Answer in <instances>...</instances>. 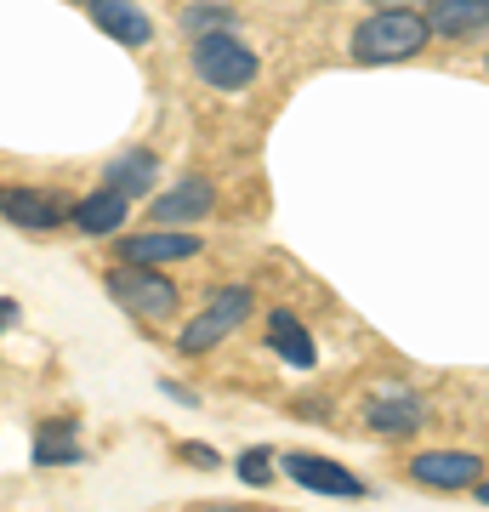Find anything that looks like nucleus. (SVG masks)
Listing matches in <instances>:
<instances>
[{
    "mask_svg": "<svg viewBox=\"0 0 489 512\" xmlns=\"http://www.w3.org/2000/svg\"><path fill=\"white\" fill-rule=\"evenodd\" d=\"M427 46H433V29L421 18V6H370V18H359V29L347 35V57L364 69L410 63Z\"/></svg>",
    "mask_w": 489,
    "mask_h": 512,
    "instance_id": "nucleus-1",
    "label": "nucleus"
},
{
    "mask_svg": "<svg viewBox=\"0 0 489 512\" xmlns=\"http://www.w3.org/2000/svg\"><path fill=\"white\" fill-rule=\"evenodd\" d=\"M188 69H194V80L211 86V92H251L256 80H262V57H256V46L239 40L234 29H217V35H194Z\"/></svg>",
    "mask_w": 489,
    "mask_h": 512,
    "instance_id": "nucleus-2",
    "label": "nucleus"
},
{
    "mask_svg": "<svg viewBox=\"0 0 489 512\" xmlns=\"http://www.w3.org/2000/svg\"><path fill=\"white\" fill-rule=\"evenodd\" d=\"M109 296L131 319H143V325H165V319H177L182 308V285L165 268H143V262H114L109 268Z\"/></svg>",
    "mask_w": 489,
    "mask_h": 512,
    "instance_id": "nucleus-3",
    "label": "nucleus"
},
{
    "mask_svg": "<svg viewBox=\"0 0 489 512\" xmlns=\"http://www.w3.org/2000/svg\"><path fill=\"white\" fill-rule=\"evenodd\" d=\"M256 313V291L251 285H217L205 296V308L177 330V353L200 359V353H217L228 336H239V325Z\"/></svg>",
    "mask_w": 489,
    "mask_h": 512,
    "instance_id": "nucleus-4",
    "label": "nucleus"
},
{
    "mask_svg": "<svg viewBox=\"0 0 489 512\" xmlns=\"http://www.w3.org/2000/svg\"><path fill=\"white\" fill-rule=\"evenodd\" d=\"M273 473H285L290 484H302L313 495H336V501H364V478L347 473L342 461L330 456H313V450H285V456H273Z\"/></svg>",
    "mask_w": 489,
    "mask_h": 512,
    "instance_id": "nucleus-5",
    "label": "nucleus"
},
{
    "mask_svg": "<svg viewBox=\"0 0 489 512\" xmlns=\"http://www.w3.org/2000/svg\"><path fill=\"white\" fill-rule=\"evenodd\" d=\"M0 217L12 228H23V234H57L69 222V194L40 188V183H6L0 188Z\"/></svg>",
    "mask_w": 489,
    "mask_h": 512,
    "instance_id": "nucleus-6",
    "label": "nucleus"
},
{
    "mask_svg": "<svg viewBox=\"0 0 489 512\" xmlns=\"http://www.w3.org/2000/svg\"><path fill=\"white\" fill-rule=\"evenodd\" d=\"M404 478L421 484V490L461 495L484 478V456H472V450H416V456L404 461Z\"/></svg>",
    "mask_w": 489,
    "mask_h": 512,
    "instance_id": "nucleus-7",
    "label": "nucleus"
},
{
    "mask_svg": "<svg viewBox=\"0 0 489 512\" xmlns=\"http://www.w3.org/2000/svg\"><path fill=\"white\" fill-rule=\"evenodd\" d=\"M205 251V239L194 234V228H137V234H126L120 245H114V256L120 262H143V268H171V262H194V256Z\"/></svg>",
    "mask_w": 489,
    "mask_h": 512,
    "instance_id": "nucleus-8",
    "label": "nucleus"
},
{
    "mask_svg": "<svg viewBox=\"0 0 489 512\" xmlns=\"http://www.w3.org/2000/svg\"><path fill=\"white\" fill-rule=\"evenodd\" d=\"M217 211V183L211 177H182L165 194H148V222L154 228H194Z\"/></svg>",
    "mask_w": 489,
    "mask_h": 512,
    "instance_id": "nucleus-9",
    "label": "nucleus"
},
{
    "mask_svg": "<svg viewBox=\"0 0 489 512\" xmlns=\"http://www.w3.org/2000/svg\"><path fill=\"white\" fill-rule=\"evenodd\" d=\"M364 427L381 433V439H410V433L427 427V404L410 387H393V393H381V399L364 404Z\"/></svg>",
    "mask_w": 489,
    "mask_h": 512,
    "instance_id": "nucleus-10",
    "label": "nucleus"
},
{
    "mask_svg": "<svg viewBox=\"0 0 489 512\" xmlns=\"http://www.w3.org/2000/svg\"><path fill=\"white\" fill-rule=\"evenodd\" d=\"M131 217V200L126 194H114V188H91V194H80V200H69V228H80L86 239H109L120 234Z\"/></svg>",
    "mask_w": 489,
    "mask_h": 512,
    "instance_id": "nucleus-11",
    "label": "nucleus"
},
{
    "mask_svg": "<svg viewBox=\"0 0 489 512\" xmlns=\"http://www.w3.org/2000/svg\"><path fill=\"white\" fill-rule=\"evenodd\" d=\"M427 29L433 40H450V46H467L489 29V0H427Z\"/></svg>",
    "mask_w": 489,
    "mask_h": 512,
    "instance_id": "nucleus-12",
    "label": "nucleus"
},
{
    "mask_svg": "<svg viewBox=\"0 0 489 512\" xmlns=\"http://www.w3.org/2000/svg\"><path fill=\"white\" fill-rule=\"evenodd\" d=\"M91 23L103 29L109 40H120V46H131V52H143L148 40H154V18H148L137 0H86Z\"/></svg>",
    "mask_w": 489,
    "mask_h": 512,
    "instance_id": "nucleus-13",
    "label": "nucleus"
},
{
    "mask_svg": "<svg viewBox=\"0 0 489 512\" xmlns=\"http://www.w3.org/2000/svg\"><path fill=\"white\" fill-rule=\"evenodd\" d=\"M154 183H160V154H148V148H126V154H114V160L103 165V188L126 194L131 205L148 200Z\"/></svg>",
    "mask_w": 489,
    "mask_h": 512,
    "instance_id": "nucleus-14",
    "label": "nucleus"
},
{
    "mask_svg": "<svg viewBox=\"0 0 489 512\" xmlns=\"http://www.w3.org/2000/svg\"><path fill=\"white\" fill-rule=\"evenodd\" d=\"M268 348L279 353L290 370H313V365H319V342H313L308 325H302L290 308H273L268 313Z\"/></svg>",
    "mask_w": 489,
    "mask_h": 512,
    "instance_id": "nucleus-15",
    "label": "nucleus"
},
{
    "mask_svg": "<svg viewBox=\"0 0 489 512\" xmlns=\"http://www.w3.org/2000/svg\"><path fill=\"white\" fill-rule=\"evenodd\" d=\"M86 450L74 444V421H40L35 433V467H69L80 461Z\"/></svg>",
    "mask_w": 489,
    "mask_h": 512,
    "instance_id": "nucleus-16",
    "label": "nucleus"
},
{
    "mask_svg": "<svg viewBox=\"0 0 489 512\" xmlns=\"http://www.w3.org/2000/svg\"><path fill=\"white\" fill-rule=\"evenodd\" d=\"M234 6H222V0H188V6H182V35L194 40V35H217V29H234Z\"/></svg>",
    "mask_w": 489,
    "mask_h": 512,
    "instance_id": "nucleus-17",
    "label": "nucleus"
},
{
    "mask_svg": "<svg viewBox=\"0 0 489 512\" xmlns=\"http://www.w3.org/2000/svg\"><path fill=\"white\" fill-rule=\"evenodd\" d=\"M234 467H239V478H245L251 490H268V484H273V450H268V444L245 450V456H239Z\"/></svg>",
    "mask_w": 489,
    "mask_h": 512,
    "instance_id": "nucleus-18",
    "label": "nucleus"
},
{
    "mask_svg": "<svg viewBox=\"0 0 489 512\" xmlns=\"http://www.w3.org/2000/svg\"><path fill=\"white\" fill-rule=\"evenodd\" d=\"M177 456L188 467H217V450H205V444H177Z\"/></svg>",
    "mask_w": 489,
    "mask_h": 512,
    "instance_id": "nucleus-19",
    "label": "nucleus"
},
{
    "mask_svg": "<svg viewBox=\"0 0 489 512\" xmlns=\"http://www.w3.org/2000/svg\"><path fill=\"white\" fill-rule=\"evenodd\" d=\"M18 319H23V308L12 302V296H0V330H12Z\"/></svg>",
    "mask_w": 489,
    "mask_h": 512,
    "instance_id": "nucleus-20",
    "label": "nucleus"
},
{
    "mask_svg": "<svg viewBox=\"0 0 489 512\" xmlns=\"http://www.w3.org/2000/svg\"><path fill=\"white\" fill-rule=\"evenodd\" d=\"M194 512H251V507H239V501H205V507H194Z\"/></svg>",
    "mask_w": 489,
    "mask_h": 512,
    "instance_id": "nucleus-21",
    "label": "nucleus"
},
{
    "mask_svg": "<svg viewBox=\"0 0 489 512\" xmlns=\"http://www.w3.org/2000/svg\"><path fill=\"white\" fill-rule=\"evenodd\" d=\"M364 6H421V0H364Z\"/></svg>",
    "mask_w": 489,
    "mask_h": 512,
    "instance_id": "nucleus-22",
    "label": "nucleus"
},
{
    "mask_svg": "<svg viewBox=\"0 0 489 512\" xmlns=\"http://www.w3.org/2000/svg\"><path fill=\"white\" fill-rule=\"evenodd\" d=\"M80 6H86V0H80Z\"/></svg>",
    "mask_w": 489,
    "mask_h": 512,
    "instance_id": "nucleus-23",
    "label": "nucleus"
}]
</instances>
